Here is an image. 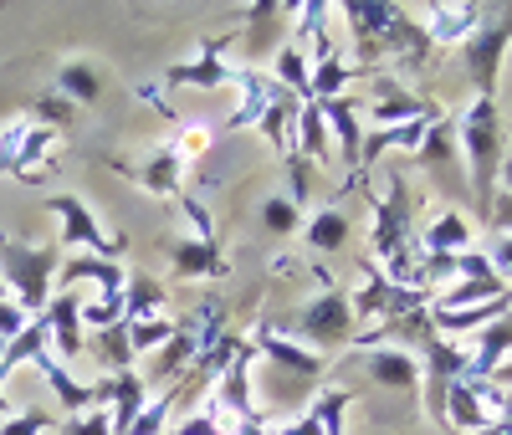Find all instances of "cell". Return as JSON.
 Instances as JSON below:
<instances>
[{
  "label": "cell",
  "mask_w": 512,
  "mask_h": 435,
  "mask_svg": "<svg viewBox=\"0 0 512 435\" xmlns=\"http://www.w3.org/2000/svg\"><path fill=\"white\" fill-rule=\"evenodd\" d=\"M415 159L425 164V169H441V174H461V144H456V123L451 118H441V123H431L425 128V139H420V149H415Z\"/></svg>",
  "instance_id": "obj_27"
},
{
  "label": "cell",
  "mask_w": 512,
  "mask_h": 435,
  "mask_svg": "<svg viewBox=\"0 0 512 435\" xmlns=\"http://www.w3.org/2000/svg\"><path fill=\"white\" fill-rule=\"evenodd\" d=\"M175 410H180L175 389H159V395H149L144 415L134 420V430H128V435H164L169 425H175Z\"/></svg>",
  "instance_id": "obj_35"
},
{
  "label": "cell",
  "mask_w": 512,
  "mask_h": 435,
  "mask_svg": "<svg viewBox=\"0 0 512 435\" xmlns=\"http://www.w3.org/2000/svg\"><path fill=\"white\" fill-rule=\"evenodd\" d=\"M466 354H472V374H466V379H482V384H487V379L512 359V313H502L497 323H487L482 333H472Z\"/></svg>",
  "instance_id": "obj_17"
},
{
  "label": "cell",
  "mask_w": 512,
  "mask_h": 435,
  "mask_svg": "<svg viewBox=\"0 0 512 435\" xmlns=\"http://www.w3.org/2000/svg\"><path fill=\"white\" fill-rule=\"evenodd\" d=\"M31 123H41V128H52V134H57V128H67V123H72V103H67L62 93L36 98V103H31Z\"/></svg>",
  "instance_id": "obj_38"
},
{
  "label": "cell",
  "mask_w": 512,
  "mask_h": 435,
  "mask_svg": "<svg viewBox=\"0 0 512 435\" xmlns=\"http://www.w3.org/2000/svg\"><path fill=\"white\" fill-rule=\"evenodd\" d=\"M62 435H113V420H108L103 405H93V410H82V415H67Z\"/></svg>",
  "instance_id": "obj_39"
},
{
  "label": "cell",
  "mask_w": 512,
  "mask_h": 435,
  "mask_svg": "<svg viewBox=\"0 0 512 435\" xmlns=\"http://www.w3.org/2000/svg\"><path fill=\"white\" fill-rule=\"evenodd\" d=\"M349 405H354V389L328 384V389H318V395H313L308 415L318 420V430H323V435H344V415H349Z\"/></svg>",
  "instance_id": "obj_33"
},
{
  "label": "cell",
  "mask_w": 512,
  "mask_h": 435,
  "mask_svg": "<svg viewBox=\"0 0 512 435\" xmlns=\"http://www.w3.org/2000/svg\"><path fill=\"white\" fill-rule=\"evenodd\" d=\"M267 77L282 87V93H292L297 103H308L313 57H308V47H303V41H282V47H277V57H272V67H267Z\"/></svg>",
  "instance_id": "obj_25"
},
{
  "label": "cell",
  "mask_w": 512,
  "mask_h": 435,
  "mask_svg": "<svg viewBox=\"0 0 512 435\" xmlns=\"http://www.w3.org/2000/svg\"><path fill=\"white\" fill-rule=\"evenodd\" d=\"M487 261H492V272L512 287V236H492V251H487Z\"/></svg>",
  "instance_id": "obj_44"
},
{
  "label": "cell",
  "mask_w": 512,
  "mask_h": 435,
  "mask_svg": "<svg viewBox=\"0 0 512 435\" xmlns=\"http://www.w3.org/2000/svg\"><path fill=\"white\" fill-rule=\"evenodd\" d=\"M0 354H6V343H0Z\"/></svg>",
  "instance_id": "obj_49"
},
{
  "label": "cell",
  "mask_w": 512,
  "mask_h": 435,
  "mask_svg": "<svg viewBox=\"0 0 512 435\" xmlns=\"http://www.w3.org/2000/svg\"><path fill=\"white\" fill-rule=\"evenodd\" d=\"M364 118L374 128H400V123H415V118H446V108L431 103V98H420V93H410V87L395 82L390 72H379L374 77V103H364Z\"/></svg>",
  "instance_id": "obj_8"
},
{
  "label": "cell",
  "mask_w": 512,
  "mask_h": 435,
  "mask_svg": "<svg viewBox=\"0 0 512 435\" xmlns=\"http://www.w3.org/2000/svg\"><path fill=\"white\" fill-rule=\"evenodd\" d=\"M497 185L512 195V159H502V174H497Z\"/></svg>",
  "instance_id": "obj_47"
},
{
  "label": "cell",
  "mask_w": 512,
  "mask_h": 435,
  "mask_svg": "<svg viewBox=\"0 0 512 435\" xmlns=\"http://www.w3.org/2000/svg\"><path fill=\"white\" fill-rule=\"evenodd\" d=\"M31 318L16 308L11 297H0V343H11V338H21V328H26Z\"/></svg>",
  "instance_id": "obj_43"
},
{
  "label": "cell",
  "mask_w": 512,
  "mask_h": 435,
  "mask_svg": "<svg viewBox=\"0 0 512 435\" xmlns=\"http://www.w3.org/2000/svg\"><path fill=\"white\" fill-rule=\"evenodd\" d=\"M169 261H175V272H180L185 282H205V277H226V272H231L226 256H221V246H216V241H200V236L175 241V246H169Z\"/></svg>",
  "instance_id": "obj_22"
},
{
  "label": "cell",
  "mask_w": 512,
  "mask_h": 435,
  "mask_svg": "<svg viewBox=\"0 0 512 435\" xmlns=\"http://www.w3.org/2000/svg\"><path fill=\"white\" fill-rule=\"evenodd\" d=\"M425 256H461V251H472L477 246V226L466 221L461 210H441L431 226L420 231V241H415Z\"/></svg>",
  "instance_id": "obj_18"
},
{
  "label": "cell",
  "mask_w": 512,
  "mask_h": 435,
  "mask_svg": "<svg viewBox=\"0 0 512 435\" xmlns=\"http://www.w3.org/2000/svg\"><path fill=\"white\" fill-rule=\"evenodd\" d=\"M236 67L221 62V41H210V47L195 57V62H180L169 67V87H205V93H216V87H231Z\"/></svg>",
  "instance_id": "obj_24"
},
{
  "label": "cell",
  "mask_w": 512,
  "mask_h": 435,
  "mask_svg": "<svg viewBox=\"0 0 512 435\" xmlns=\"http://www.w3.org/2000/svg\"><path fill=\"white\" fill-rule=\"evenodd\" d=\"M0 297H6V282H0Z\"/></svg>",
  "instance_id": "obj_48"
},
{
  "label": "cell",
  "mask_w": 512,
  "mask_h": 435,
  "mask_svg": "<svg viewBox=\"0 0 512 435\" xmlns=\"http://www.w3.org/2000/svg\"><path fill=\"white\" fill-rule=\"evenodd\" d=\"M57 272H62V246L57 241L26 246V241L0 236V282H6V297L26 318L47 313V302L57 292Z\"/></svg>",
  "instance_id": "obj_2"
},
{
  "label": "cell",
  "mask_w": 512,
  "mask_h": 435,
  "mask_svg": "<svg viewBox=\"0 0 512 435\" xmlns=\"http://www.w3.org/2000/svg\"><path fill=\"white\" fill-rule=\"evenodd\" d=\"M492 410L497 415H492V425L482 435H512V389H497L492 384Z\"/></svg>",
  "instance_id": "obj_41"
},
{
  "label": "cell",
  "mask_w": 512,
  "mask_h": 435,
  "mask_svg": "<svg viewBox=\"0 0 512 435\" xmlns=\"http://www.w3.org/2000/svg\"><path fill=\"white\" fill-rule=\"evenodd\" d=\"M134 180H139V190H149L154 200H169V195H180V185H185V159L175 154V144H159V149L134 169Z\"/></svg>",
  "instance_id": "obj_21"
},
{
  "label": "cell",
  "mask_w": 512,
  "mask_h": 435,
  "mask_svg": "<svg viewBox=\"0 0 512 435\" xmlns=\"http://www.w3.org/2000/svg\"><path fill=\"white\" fill-rule=\"evenodd\" d=\"M128 323V318H123ZM175 318H144V323H128V343H134V354H154V348H164L169 338H175Z\"/></svg>",
  "instance_id": "obj_37"
},
{
  "label": "cell",
  "mask_w": 512,
  "mask_h": 435,
  "mask_svg": "<svg viewBox=\"0 0 512 435\" xmlns=\"http://www.w3.org/2000/svg\"><path fill=\"white\" fill-rule=\"evenodd\" d=\"M354 82V62L349 57H323L313 62V77H308V98L313 103H328V98H344Z\"/></svg>",
  "instance_id": "obj_32"
},
{
  "label": "cell",
  "mask_w": 512,
  "mask_h": 435,
  "mask_svg": "<svg viewBox=\"0 0 512 435\" xmlns=\"http://www.w3.org/2000/svg\"><path fill=\"white\" fill-rule=\"evenodd\" d=\"M318 108H323V123H328L333 154L344 159L349 174H364V164H359V154H364V103L344 93V98H328Z\"/></svg>",
  "instance_id": "obj_12"
},
{
  "label": "cell",
  "mask_w": 512,
  "mask_h": 435,
  "mask_svg": "<svg viewBox=\"0 0 512 435\" xmlns=\"http://www.w3.org/2000/svg\"><path fill=\"white\" fill-rule=\"evenodd\" d=\"M52 144H57V134H52V128H41V123H31V118L6 123V128H0V174L36 180V174L52 164V154H57Z\"/></svg>",
  "instance_id": "obj_7"
},
{
  "label": "cell",
  "mask_w": 512,
  "mask_h": 435,
  "mask_svg": "<svg viewBox=\"0 0 512 435\" xmlns=\"http://www.w3.org/2000/svg\"><path fill=\"white\" fill-rule=\"evenodd\" d=\"M47 430H57V425L41 410H16V415L0 420V435H47Z\"/></svg>",
  "instance_id": "obj_40"
},
{
  "label": "cell",
  "mask_w": 512,
  "mask_h": 435,
  "mask_svg": "<svg viewBox=\"0 0 512 435\" xmlns=\"http://www.w3.org/2000/svg\"><path fill=\"white\" fill-rule=\"evenodd\" d=\"M415 359H420V405L436 425H446V395H451L456 379L472 374V354H466V343L431 333L415 348Z\"/></svg>",
  "instance_id": "obj_5"
},
{
  "label": "cell",
  "mask_w": 512,
  "mask_h": 435,
  "mask_svg": "<svg viewBox=\"0 0 512 435\" xmlns=\"http://www.w3.org/2000/svg\"><path fill=\"white\" fill-rule=\"evenodd\" d=\"M77 282H93V287H98V297H123L128 272L118 267V261H108V256H88V251H77V256H67V261H62L57 287H62V292H72Z\"/></svg>",
  "instance_id": "obj_16"
},
{
  "label": "cell",
  "mask_w": 512,
  "mask_h": 435,
  "mask_svg": "<svg viewBox=\"0 0 512 435\" xmlns=\"http://www.w3.org/2000/svg\"><path fill=\"white\" fill-rule=\"evenodd\" d=\"M456 144H461V159L472 169V195H477V231L487 226V210L497 200V174H502V159H507V128H502V113H497V98H477L456 118Z\"/></svg>",
  "instance_id": "obj_1"
},
{
  "label": "cell",
  "mask_w": 512,
  "mask_h": 435,
  "mask_svg": "<svg viewBox=\"0 0 512 435\" xmlns=\"http://www.w3.org/2000/svg\"><path fill=\"white\" fill-rule=\"evenodd\" d=\"M262 226L272 236H297V231H303V210H297L287 195H267L262 200Z\"/></svg>",
  "instance_id": "obj_36"
},
{
  "label": "cell",
  "mask_w": 512,
  "mask_h": 435,
  "mask_svg": "<svg viewBox=\"0 0 512 435\" xmlns=\"http://www.w3.org/2000/svg\"><path fill=\"white\" fill-rule=\"evenodd\" d=\"M88 354L98 359L103 374H128V369H134V359H139V354H134V343H128V323H113V328L93 333Z\"/></svg>",
  "instance_id": "obj_30"
},
{
  "label": "cell",
  "mask_w": 512,
  "mask_h": 435,
  "mask_svg": "<svg viewBox=\"0 0 512 435\" xmlns=\"http://www.w3.org/2000/svg\"><path fill=\"white\" fill-rule=\"evenodd\" d=\"M359 369L369 374V384L390 389V395H420V359L410 348H395V343H374L359 354Z\"/></svg>",
  "instance_id": "obj_11"
},
{
  "label": "cell",
  "mask_w": 512,
  "mask_h": 435,
  "mask_svg": "<svg viewBox=\"0 0 512 435\" xmlns=\"http://www.w3.org/2000/svg\"><path fill=\"white\" fill-rule=\"evenodd\" d=\"M349 215L344 210H338V205H323L318 215H308V246L313 251H323V256H338V251H349Z\"/></svg>",
  "instance_id": "obj_29"
},
{
  "label": "cell",
  "mask_w": 512,
  "mask_h": 435,
  "mask_svg": "<svg viewBox=\"0 0 512 435\" xmlns=\"http://www.w3.org/2000/svg\"><path fill=\"white\" fill-rule=\"evenodd\" d=\"M251 354L262 359V364H272V369H287V374H303V379H318L323 384V374H328V359L323 354H313V348H303L292 333H282V328H256L251 333Z\"/></svg>",
  "instance_id": "obj_10"
},
{
  "label": "cell",
  "mask_w": 512,
  "mask_h": 435,
  "mask_svg": "<svg viewBox=\"0 0 512 435\" xmlns=\"http://www.w3.org/2000/svg\"><path fill=\"white\" fill-rule=\"evenodd\" d=\"M492 384H482V379H456L451 384V395H446V425L441 430H451V435H482L487 425H492Z\"/></svg>",
  "instance_id": "obj_14"
},
{
  "label": "cell",
  "mask_w": 512,
  "mask_h": 435,
  "mask_svg": "<svg viewBox=\"0 0 512 435\" xmlns=\"http://www.w3.org/2000/svg\"><path fill=\"white\" fill-rule=\"evenodd\" d=\"M31 369L52 384V395L62 400V410H67V415H82V410H93V405H98L93 384H82V379H77V374H72L62 359H52V348H47V354H36V359H31Z\"/></svg>",
  "instance_id": "obj_19"
},
{
  "label": "cell",
  "mask_w": 512,
  "mask_h": 435,
  "mask_svg": "<svg viewBox=\"0 0 512 435\" xmlns=\"http://www.w3.org/2000/svg\"><path fill=\"white\" fill-rule=\"evenodd\" d=\"M47 210L57 215V226H62V241H57V246L88 251V256H108V261H118V256H123V246H128V241L98 221V215L88 210V200H77V195H52V200H47Z\"/></svg>",
  "instance_id": "obj_6"
},
{
  "label": "cell",
  "mask_w": 512,
  "mask_h": 435,
  "mask_svg": "<svg viewBox=\"0 0 512 435\" xmlns=\"http://www.w3.org/2000/svg\"><path fill=\"white\" fill-rule=\"evenodd\" d=\"M292 16V6H277V0H262V6H251L246 11V57L251 62H262V52H272L277 57V47H282V21Z\"/></svg>",
  "instance_id": "obj_20"
},
{
  "label": "cell",
  "mask_w": 512,
  "mask_h": 435,
  "mask_svg": "<svg viewBox=\"0 0 512 435\" xmlns=\"http://www.w3.org/2000/svg\"><path fill=\"white\" fill-rule=\"evenodd\" d=\"M507 47H512V6H482L477 31L461 41V67H466V82L477 87V98H497Z\"/></svg>",
  "instance_id": "obj_4"
},
{
  "label": "cell",
  "mask_w": 512,
  "mask_h": 435,
  "mask_svg": "<svg viewBox=\"0 0 512 435\" xmlns=\"http://www.w3.org/2000/svg\"><path fill=\"white\" fill-rule=\"evenodd\" d=\"M205 144H210V128H185V134L175 139V154L190 164V159H200V154H205Z\"/></svg>",
  "instance_id": "obj_45"
},
{
  "label": "cell",
  "mask_w": 512,
  "mask_h": 435,
  "mask_svg": "<svg viewBox=\"0 0 512 435\" xmlns=\"http://www.w3.org/2000/svg\"><path fill=\"white\" fill-rule=\"evenodd\" d=\"M477 21H482L477 0H431V11H425V36H431V47H461V41L477 31Z\"/></svg>",
  "instance_id": "obj_15"
},
{
  "label": "cell",
  "mask_w": 512,
  "mask_h": 435,
  "mask_svg": "<svg viewBox=\"0 0 512 435\" xmlns=\"http://www.w3.org/2000/svg\"><path fill=\"white\" fill-rule=\"evenodd\" d=\"M292 154H297V159H308V164H323V159L333 154L323 108H318L313 98H308V103H297V113H292Z\"/></svg>",
  "instance_id": "obj_23"
},
{
  "label": "cell",
  "mask_w": 512,
  "mask_h": 435,
  "mask_svg": "<svg viewBox=\"0 0 512 435\" xmlns=\"http://www.w3.org/2000/svg\"><path fill=\"white\" fill-rule=\"evenodd\" d=\"M93 395L108 410L113 435H128V430H134V420L144 415V405H149V384L139 379V369H128V374H103L93 384Z\"/></svg>",
  "instance_id": "obj_13"
},
{
  "label": "cell",
  "mask_w": 512,
  "mask_h": 435,
  "mask_svg": "<svg viewBox=\"0 0 512 435\" xmlns=\"http://www.w3.org/2000/svg\"><path fill=\"white\" fill-rule=\"evenodd\" d=\"M57 93H62L67 103H77V108H93V103L103 98V67L88 62V57L62 62V67H57Z\"/></svg>",
  "instance_id": "obj_26"
},
{
  "label": "cell",
  "mask_w": 512,
  "mask_h": 435,
  "mask_svg": "<svg viewBox=\"0 0 512 435\" xmlns=\"http://www.w3.org/2000/svg\"><path fill=\"white\" fill-rule=\"evenodd\" d=\"M180 205H185V215H190L195 236H200V241H216V221H210V210H205L195 195H180Z\"/></svg>",
  "instance_id": "obj_42"
},
{
  "label": "cell",
  "mask_w": 512,
  "mask_h": 435,
  "mask_svg": "<svg viewBox=\"0 0 512 435\" xmlns=\"http://www.w3.org/2000/svg\"><path fill=\"white\" fill-rule=\"evenodd\" d=\"M512 287L502 282V277H492V282H451V287H441L436 297H431V313H461V308H482V302H497V297H507Z\"/></svg>",
  "instance_id": "obj_28"
},
{
  "label": "cell",
  "mask_w": 512,
  "mask_h": 435,
  "mask_svg": "<svg viewBox=\"0 0 512 435\" xmlns=\"http://www.w3.org/2000/svg\"><path fill=\"white\" fill-rule=\"evenodd\" d=\"M292 113H297V98H277L262 118H256L262 139H272V149H277V154H292Z\"/></svg>",
  "instance_id": "obj_34"
},
{
  "label": "cell",
  "mask_w": 512,
  "mask_h": 435,
  "mask_svg": "<svg viewBox=\"0 0 512 435\" xmlns=\"http://www.w3.org/2000/svg\"><path fill=\"white\" fill-rule=\"evenodd\" d=\"M487 384H497V389H512V359H507V364H502V369H497Z\"/></svg>",
  "instance_id": "obj_46"
},
{
  "label": "cell",
  "mask_w": 512,
  "mask_h": 435,
  "mask_svg": "<svg viewBox=\"0 0 512 435\" xmlns=\"http://www.w3.org/2000/svg\"><path fill=\"white\" fill-rule=\"evenodd\" d=\"M292 338L313 348V354H338V348L359 343V318H354V302L344 287H323L318 297H308L297 308V323H292Z\"/></svg>",
  "instance_id": "obj_3"
},
{
  "label": "cell",
  "mask_w": 512,
  "mask_h": 435,
  "mask_svg": "<svg viewBox=\"0 0 512 435\" xmlns=\"http://www.w3.org/2000/svg\"><path fill=\"white\" fill-rule=\"evenodd\" d=\"M164 282H154V277H128L123 282V318L128 323H144V318H164Z\"/></svg>",
  "instance_id": "obj_31"
},
{
  "label": "cell",
  "mask_w": 512,
  "mask_h": 435,
  "mask_svg": "<svg viewBox=\"0 0 512 435\" xmlns=\"http://www.w3.org/2000/svg\"><path fill=\"white\" fill-rule=\"evenodd\" d=\"M41 323H47L52 359H62L67 369H72L82 354H88V328H82V297H77V287H72V292H52Z\"/></svg>",
  "instance_id": "obj_9"
}]
</instances>
